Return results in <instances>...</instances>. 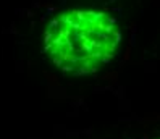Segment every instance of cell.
Segmentation results:
<instances>
[{
  "label": "cell",
  "mask_w": 160,
  "mask_h": 139,
  "mask_svg": "<svg viewBox=\"0 0 160 139\" xmlns=\"http://www.w3.org/2000/svg\"><path fill=\"white\" fill-rule=\"evenodd\" d=\"M118 44L117 23L92 10L63 13L45 32V52L58 68L73 75H86L112 60Z\"/></svg>",
  "instance_id": "cell-1"
}]
</instances>
